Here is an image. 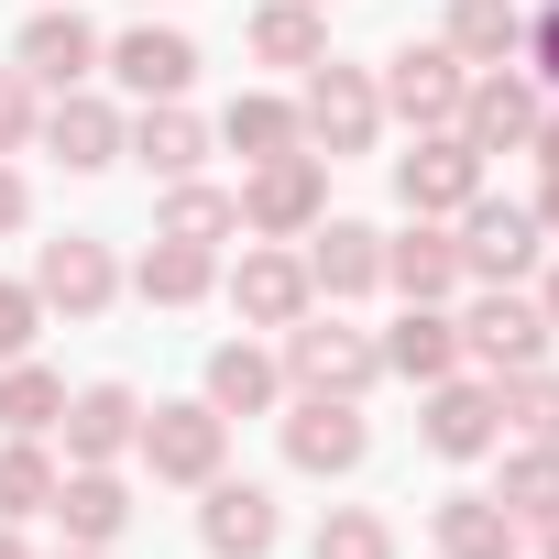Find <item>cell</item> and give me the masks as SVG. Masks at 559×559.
I'll use <instances>...</instances> for the list:
<instances>
[{"mask_svg":"<svg viewBox=\"0 0 559 559\" xmlns=\"http://www.w3.org/2000/svg\"><path fill=\"white\" fill-rule=\"evenodd\" d=\"M461 67H504L515 45H526V12L515 0H450V34H439Z\"/></svg>","mask_w":559,"mask_h":559,"instance_id":"obj_25","label":"cell"},{"mask_svg":"<svg viewBox=\"0 0 559 559\" xmlns=\"http://www.w3.org/2000/svg\"><path fill=\"white\" fill-rule=\"evenodd\" d=\"M297 132L341 165V154H373V132H384V88L362 78V67H308V110H297Z\"/></svg>","mask_w":559,"mask_h":559,"instance_id":"obj_2","label":"cell"},{"mask_svg":"<svg viewBox=\"0 0 559 559\" xmlns=\"http://www.w3.org/2000/svg\"><path fill=\"white\" fill-rule=\"evenodd\" d=\"M526 154H537V165H559V110L537 121V143H526Z\"/></svg>","mask_w":559,"mask_h":559,"instance_id":"obj_39","label":"cell"},{"mask_svg":"<svg viewBox=\"0 0 559 559\" xmlns=\"http://www.w3.org/2000/svg\"><path fill=\"white\" fill-rule=\"evenodd\" d=\"M461 352H472L483 373H526V362H548V308L515 297V286H493V297L461 319Z\"/></svg>","mask_w":559,"mask_h":559,"instance_id":"obj_9","label":"cell"},{"mask_svg":"<svg viewBox=\"0 0 559 559\" xmlns=\"http://www.w3.org/2000/svg\"><path fill=\"white\" fill-rule=\"evenodd\" d=\"M56 483H67V472H56V461H45L34 439H12V450H0V526L45 515V504H56Z\"/></svg>","mask_w":559,"mask_h":559,"instance_id":"obj_32","label":"cell"},{"mask_svg":"<svg viewBox=\"0 0 559 559\" xmlns=\"http://www.w3.org/2000/svg\"><path fill=\"white\" fill-rule=\"evenodd\" d=\"M0 559H34V548H23V537H12V526H0Z\"/></svg>","mask_w":559,"mask_h":559,"instance_id":"obj_43","label":"cell"},{"mask_svg":"<svg viewBox=\"0 0 559 559\" xmlns=\"http://www.w3.org/2000/svg\"><path fill=\"white\" fill-rule=\"evenodd\" d=\"M384 286H395L406 308H439V297L461 286V241H450L439 219H417L406 241H384Z\"/></svg>","mask_w":559,"mask_h":559,"instance_id":"obj_21","label":"cell"},{"mask_svg":"<svg viewBox=\"0 0 559 559\" xmlns=\"http://www.w3.org/2000/svg\"><path fill=\"white\" fill-rule=\"evenodd\" d=\"M34 132H45V154H56L67 176H99V165H121V143H132V132H121V110H110V99H88V88H67Z\"/></svg>","mask_w":559,"mask_h":559,"instance_id":"obj_14","label":"cell"},{"mask_svg":"<svg viewBox=\"0 0 559 559\" xmlns=\"http://www.w3.org/2000/svg\"><path fill=\"white\" fill-rule=\"evenodd\" d=\"M537 230H559V165H548V187H537Z\"/></svg>","mask_w":559,"mask_h":559,"instance_id":"obj_41","label":"cell"},{"mask_svg":"<svg viewBox=\"0 0 559 559\" xmlns=\"http://www.w3.org/2000/svg\"><path fill=\"white\" fill-rule=\"evenodd\" d=\"M23 209H34V187H23L12 165H0V230H23Z\"/></svg>","mask_w":559,"mask_h":559,"instance_id":"obj_38","label":"cell"},{"mask_svg":"<svg viewBox=\"0 0 559 559\" xmlns=\"http://www.w3.org/2000/svg\"><path fill=\"white\" fill-rule=\"evenodd\" d=\"M252 56H263V67H319V56H330L319 0H263V12H252Z\"/></svg>","mask_w":559,"mask_h":559,"instance_id":"obj_26","label":"cell"},{"mask_svg":"<svg viewBox=\"0 0 559 559\" xmlns=\"http://www.w3.org/2000/svg\"><path fill=\"white\" fill-rule=\"evenodd\" d=\"M330 219V154H274V165H252V187H241V230H263V241H297V230H319Z\"/></svg>","mask_w":559,"mask_h":559,"instance_id":"obj_1","label":"cell"},{"mask_svg":"<svg viewBox=\"0 0 559 559\" xmlns=\"http://www.w3.org/2000/svg\"><path fill=\"white\" fill-rule=\"evenodd\" d=\"M493 439H504V395L439 373V384H428V450H439V461H483Z\"/></svg>","mask_w":559,"mask_h":559,"instance_id":"obj_17","label":"cell"},{"mask_svg":"<svg viewBox=\"0 0 559 559\" xmlns=\"http://www.w3.org/2000/svg\"><path fill=\"white\" fill-rule=\"evenodd\" d=\"M504 504H515V526L559 504V439H526V450L504 461Z\"/></svg>","mask_w":559,"mask_h":559,"instance_id":"obj_33","label":"cell"},{"mask_svg":"<svg viewBox=\"0 0 559 559\" xmlns=\"http://www.w3.org/2000/svg\"><path fill=\"white\" fill-rule=\"evenodd\" d=\"M274 384H286V373H274L252 341L209 352V406H219V417H263V406H274Z\"/></svg>","mask_w":559,"mask_h":559,"instance_id":"obj_29","label":"cell"},{"mask_svg":"<svg viewBox=\"0 0 559 559\" xmlns=\"http://www.w3.org/2000/svg\"><path fill=\"white\" fill-rule=\"evenodd\" d=\"M461 362V319H439V308H406L395 330H384V373H406V384H439Z\"/></svg>","mask_w":559,"mask_h":559,"instance_id":"obj_23","label":"cell"},{"mask_svg":"<svg viewBox=\"0 0 559 559\" xmlns=\"http://www.w3.org/2000/svg\"><path fill=\"white\" fill-rule=\"evenodd\" d=\"M493 395H504V428H515V439H559V373L526 362V373H504Z\"/></svg>","mask_w":559,"mask_h":559,"instance_id":"obj_34","label":"cell"},{"mask_svg":"<svg viewBox=\"0 0 559 559\" xmlns=\"http://www.w3.org/2000/svg\"><path fill=\"white\" fill-rule=\"evenodd\" d=\"M56 428H67V461H121V450L143 439V395H132V384H78Z\"/></svg>","mask_w":559,"mask_h":559,"instance_id":"obj_16","label":"cell"},{"mask_svg":"<svg viewBox=\"0 0 559 559\" xmlns=\"http://www.w3.org/2000/svg\"><path fill=\"white\" fill-rule=\"evenodd\" d=\"M34 297H45V308H67V319H99V308L121 297V263H110V241H88V230L45 241V263H34Z\"/></svg>","mask_w":559,"mask_h":559,"instance_id":"obj_10","label":"cell"},{"mask_svg":"<svg viewBox=\"0 0 559 559\" xmlns=\"http://www.w3.org/2000/svg\"><path fill=\"white\" fill-rule=\"evenodd\" d=\"M526 526H537V559H559V504H548V515H526Z\"/></svg>","mask_w":559,"mask_h":559,"instance_id":"obj_40","label":"cell"},{"mask_svg":"<svg viewBox=\"0 0 559 559\" xmlns=\"http://www.w3.org/2000/svg\"><path fill=\"white\" fill-rule=\"evenodd\" d=\"M537 308H548V330H559V263H548V297H537Z\"/></svg>","mask_w":559,"mask_h":559,"instance_id":"obj_42","label":"cell"},{"mask_svg":"<svg viewBox=\"0 0 559 559\" xmlns=\"http://www.w3.org/2000/svg\"><path fill=\"white\" fill-rule=\"evenodd\" d=\"M45 515H67V537H78V548H110V537L132 526V483H121L110 461H78V472L56 483V504H45Z\"/></svg>","mask_w":559,"mask_h":559,"instance_id":"obj_19","label":"cell"},{"mask_svg":"<svg viewBox=\"0 0 559 559\" xmlns=\"http://www.w3.org/2000/svg\"><path fill=\"white\" fill-rule=\"evenodd\" d=\"M67 559H110V548H67Z\"/></svg>","mask_w":559,"mask_h":559,"instance_id":"obj_44","label":"cell"},{"mask_svg":"<svg viewBox=\"0 0 559 559\" xmlns=\"http://www.w3.org/2000/svg\"><path fill=\"white\" fill-rule=\"evenodd\" d=\"M219 143H230L241 165H274V154H297L308 132H297L286 99H230V110H219Z\"/></svg>","mask_w":559,"mask_h":559,"instance_id":"obj_28","label":"cell"},{"mask_svg":"<svg viewBox=\"0 0 559 559\" xmlns=\"http://www.w3.org/2000/svg\"><path fill=\"white\" fill-rule=\"evenodd\" d=\"M67 417V384L45 373V362H0V428H12V439H45Z\"/></svg>","mask_w":559,"mask_h":559,"instance_id":"obj_30","label":"cell"},{"mask_svg":"<svg viewBox=\"0 0 559 559\" xmlns=\"http://www.w3.org/2000/svg\"><path fill=\"white\" fill-rule=\"evenodd\" d=\"M362 450H373V417H362V395H308V406L286 417V461H297V472H319V483L362 472Z\"/></svg>","mask_w":559,"mask_h":559,"instance_id":"obj_7","label":"cell"},{"mask_svg":"<svg viewBox=\"0 0 559 559\" xmlns=\"http://www.w3.org/2000/svg\"><path fill=\"white\" fill-rule=\"evenodd\" d=\"M537 121H548V99H537L515 67H483V78L461 88V121H450V132H461L472 154H526V143H537Z\"/></svg>","mask_w":559,"mask_h":559,"instance_id":"obj_5","label":"cell"},{"mask_svg":"<svg viewBox=\"0 0 559 559\" xmlns=\"http://www.w3.org/2000/svg\"><path fill=\"white\" fill-rule=\"evenodd\" d=\"M308 286H319V297H373V286H384V230L319 219V241H308Z\"/></svg>","mask_w":559,"mask_h":559,"instance_id":"obj_20","label":"cell"},{"mask_svg":"<svg viewBox=\"0 0 559 559\" xmlns=\"http://www.w3.org/2000/svg\"><path fill=\"white\" fill-rule=\"evenodd\" d=\"M121 154H143L154 176H198V154H209V121H187L176 99H143V121H132V143Z\"/></svg>","mask_w":559,"mask_h":559,"instance_id":"obj_27","label":"cell"},{"mask_svg":"<svg viewBox=\"0 0 559 559\" xmlns=\"http://www.w3.org/2000/svg\"><path fill=\"white\" fill-rule=\"evenodd\" d=\"M308 252H241V274H230V308L252 319V330H297L308 319Z\"/></svg>","mask_w":559,"mask_h":559,"instance_id":"obj_15","label":"cell"},{"mask_svg":"<svg viewBox=\"0 0 559 559\" xmlns=\"http://www.w3.org/2000/svg\"><path fill=\"white\" fill-rule=\"evenodd\" d=\"M34 330H45V297H34V286H0V362H23Z\"/></svg>","mask_w":559,"mask_h":559,"instance_id":"obj_37","label":"cell"},{"mask_svg":"<svg viewBox=\"0 0 559 559\" xmlns=\"http://www.w3.org/2000/svg\"><path fill=\"white\" fill-rule=\"evenodd\" d=\"M428 526H439V559H515V504L504 493H450Z\"/></svg>","mask_w":559,"mask_h":559,"instance_id":"obj_22","label":"cell"},{"mask_svg":"<svg viewBox=\"0 0 559 559\" xmlns=\"http://www.w3.org/2000/svg\"><path fill=\"white\" fill-rule=\"evenodd\" d=\"M34 121H45V110H34V78H23V67H0V154H23Z\"/></svg>","mask_w":559,"mask_h":559,"instance_id":"obj_36","label":"cell"},{"mask_svg":"<svg viewBox=\"0 0 559 559\" xmlns=\"http://www.w3.org/2000/svg\"><path fill=\"white\" fill-rule=\"evenodd\" d=\"M132 286H143V308H198V297L219 286V263H209V241H165V230H154V252H143Z\"/></svg>","mask_w":559,"mask_h":559,"instance_id":"obj_24","label":"cell"},{"mask_svg":"<svg viewBox=\"0 0 559 559\" xmlns=\"http://www.w3.org/2000/svg\"><path fill=\"white\" fill-rule=\"evenodd\" d=\"M461 88H472V67H461L450 45H395V56H384V110L417 121V132H450V121H461Z\"/></svg>","mask_w":559,"mask_h":559,"instance_id":"obj_4","label":"cell"},{"mask_svg":"<svg viewBox=\"0 0 559 559\" xmlns=\"http://www.w3.org/2000/svg\"><path fill=\"white\" fill-rule=\"evenodd\" d=\"M110 78H121L132 99H176V88L198 78V45H187L176 23H132V34L110 45Z\"/></svg>","mask_w":559,"mask_h":559,"instance_id":"obj_18","label":"cell"},{"mask_svg":"<svg viewBox=\"0 0 559 559\" xmlns=\"http://www.w3.org/2000/svg\"><path fill=\"white\" fill-rule=\"evenodd\" d=\"M132 450L154 461V483H219V450H230V417H219L209 395H198V406H154Z\"/></svg>","mask_w":559,"mask_h":559,"instance_id":"obj_6","label":"cell"},{"mask_svg":"<svg viewBox=\"0 0 559 559\" xmlns=\"http://www.w3.org/2000/svg\"><path fill=\"white\" fill-rule=\"evenodd\" d=\"M286 373H297L308 395H373L384 341H362L352 319H297V330H286Z\"/></svg>","mask_w":559,"mask_h":559,"instance_id":"obj_3","label":"cell"},{"mask_svg":"<svg viewBox=\"0 0 559 559\" xmlns=\"http://www.w3.org/2000/svg\"><path fill=\"white\" fill-rule=\"evenodd\" d=\"M209 504H198V537H209V559H263L274 537H286V515H274V493L263 483H198Z\"/></svg>","mask_w":559,"mask_h":559,"instance_id":"obj_13","label":"cell"},{"mask_svg":"<svg viewBox=\"0 0 559 559\" xmlns=\"http://www.w3.org/2000/svg\"><path fill=\"white\" fill-rule=\"evenodd\" d=\"M165 241H230L241 230V198L230 187H198V176H176V198H165V219H154Z\"/></svg>","mask_w":559,"mask_h":559,"instance_id":"obj_31","label":"cell"},{"mask_svg":"<svg viewBox=\"0 0 559 559\" xmlns=\"http://www.w3.org/2000/svg\"><path fill=\"white\" fill-rule=\"evenodd\" d=\"M526 263H537V209H515V198H472V209H461V274L515 286Z\"/></svg>","mask_w":559,"mask_h":559,"instance_id":"obj_11","label":"cell"},{"mask_svg":"<svg viewBox=\"0 0 559 559\" xmlns=\"http://www.w3.org/2000/svg\"><path fill=\"white\" fill-rule=\"evenodd\" d=\"M319 559H395V526H384L373 504H341V515L319 526Z\"/></svg>","mask_w":559,"mask_h":559,"instance_id":"obj_35","label":"cell"},{"mask_svg":"<svg viewBox=\"0 0 559 559\" xmlns=\"http://www.w3.org/2000/svg\"><path fill=\"white\" fill-rule=\"evenodd\" d=\"M395 198H406L417 219H450V209L483 198V154H472L461 132H417V154L395 165Z\"/></svg>","mask_w":559,"mask_h":559,"instance_id":"obj_8","label":"cell"},{"mask_svg":"<svg viewBox=\"0 0 559 559\" xmlns=\"http://www.w3.org/2000/svg\"><path fill=\"white\" fill-rule=\"evenodd\" d=\"M12 67H23L34 88H78V78L99 67V34L78 23V0H45V12L23 23V45H12Z\"/></svg>","mask_w":559,"mask_h":559,"instance_id":"obj_12","label":"cell"}]
</instances>
